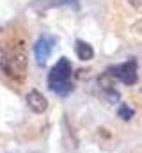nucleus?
Segmentation results:
<instances>
[{"label": "nucleus", "mask_w": 142, "mask_h": 153, "mask_svg": "<svg viewBox=\"0 0 142 153\" xmlns=\"http://www.w3.org/2000/svg\"><path fill=\"white\" fill-rule=\"evenodd\" d=\"M27 45L25 38L13 36L0 41V71L14 85H21L27 78Z\"/></svg>", "instance_id": "obj_1"}, {"label": "nucleus", "mask_w": 142, "mask_h": 153, "mask_svg": "<svg viewBox=\"0 0 142 153\" xmlns=\"http://www.w3.org/2000/svg\"><path fill=\"white\" fill-rule=\"evenodd\" d=\"M137 80H139V62H137V59L132 57L126 62L108 66L100 75L98 84L101 89H105L108 93H112L115 98H119V93L114 91V82H123L126 85H133Z\"/></svg>", "instance_id": "obj_2"}, {"label": "nucleus", "mask_w": 142, "mask_h": 153, "mask_svg": "<svg viewBox=\"0 0 142 153\" xmlns=\"http://www.w3.org/2000/svg\"><path fill=\"white\" fill-rule=\"evenodd\" d=\"M48 89L61 98H66L73 93V68L68 57H61L50 70L46 76Z\"/></svg>", "instance_id": "obj_3"}, {"label": "nucleus", "mask_w": 142, "mask_h": 153, "mask_svg": "<svg viewBox=\"0 0 142 153\" xmlns=\"http://www.w3.org/2000/svg\"><path fill=\"white\" fill-rule=\"evenodd\" d=\"M55 43H57V36L43 34V36L37 38V41H36V45H34V55H36L37 66H44L46 64V59L50 57Z\"/></svg>", "instance_id": "obj_4"}, {"label": "nucleus", "mask_w": 142, "mask_h": 153, "mask_svg": "<svg viewBox=\"0 0 142 153\" xmlns=\"http://www.w3.org/2000/svg\"><path fill=\"white\" fill-rule=\"evenodd\" d=\"M25 102H27V107L34 112V114H43L46 109H48V100L43 96V93H39L37 89H32L27 93L25 96Z\"/></svg>", "instance_id": "obj_5"}, {"label": "nucleus", "mask_w": 142, "mask_h": 153, "mask_svg": "<svg viewBox=\"0 0 142 153\" xmlns=\"http://www.w3.org/2000/svg\"><path fill=\"white\" fill-rule=\"evenodd\" d=\"M75 52L78 55L80 61H91L94 57V48L87 43V41H82V39H76L75 43Z\"/></svg>", "instance_id": "obj_6"}, {"label": "nucleus", "mask_w": 142, "mask_h": 153, "mask_svg": "<svg viewBox=\"0 0 142 153\" xmlns=\"http://www.w3.org/2000/svg\"><path fill=\"white\" fill-rule=\"evenodd\" d=\"M73 7V9H78V0H48L43 4V7L50 9V7Z\"/></svg>", "instance_id": "obj_7"}, {"label": "nucleus", "mask_w": 142, "mask_h": 153, "mask_svg": "<svg viewBox=\"0 0 142 153\" xmlns=\"http://www.w3.org/2000/svg\"><path fill=\"white\" fill-rule=\"evenodd\" d=\"M117 114H119V117H121V119L128 121V119H132V117L135 116V111H133V109H130L126 103H123V105L119 107V112H117Z\"/></svg>", "instance_id": "obj_8"}, {"label": "nucleus", "mask_w": 142, "mask_h": 153, "mask_svg": "<svg viewBox=\"0 0 142 153\" xmlns=\"http://www.w3.org/2000/svg\"><path fill=\"white\" fill-rule=\"evenodd\" d=\"M141 153H142V152H141Z\"/></svg>", "instance_id": "obj_9"}]
</instances>
